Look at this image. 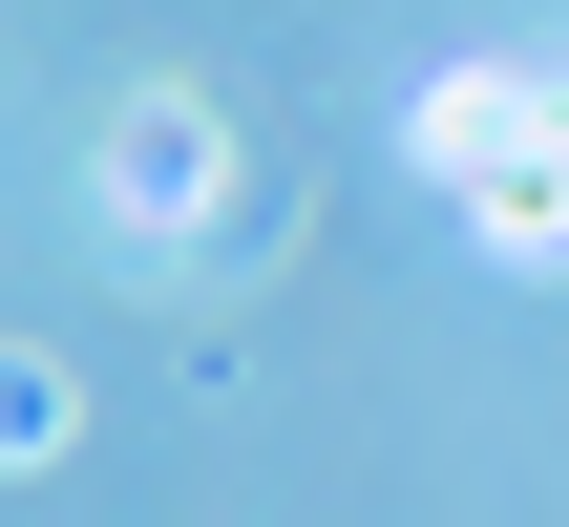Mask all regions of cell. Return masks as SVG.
Segmentation results:
<instances>
[{"mask_svg":"<svg viewBox=\"0 0 569 527\" xmlns=\"http://www.w3.org/2000/svg\"><path fill=\"white\" fill-rule=\"evenodd\" d=\"M21 444H63V359H0V465Z\"/></svg>","mask_w":569,"mask_h":527,"instance_id":"277c9868","label":"cell"},{"mask_svg":"<svg viewBox=\"0 0 569 527\" xmlns=\"http://www.w3.org/2000/svg\"><path fill=\"white\" fill-rule=\"evenodd\" d=\"M549 148H569V63H549Z\"/></svg>","mask_w":569,"mask_h":527,"instance_id":"5b68a950","label":"cell"},{"mask_svg":"<svg viewBox=\"0 0 569 527\" xmlns=\"http://www.w3.org/2000/svg\"><path fill=\"white\" fill-rule=\"evenodd\" d=\"M465 232H486L507 275H569V148H528V169H486V190H465Z\"/></svg>","mask_w":569,"mask_h":527,"instance_id":"3957f363","label":"cell"},{"mask_svg":"<svg viewBox=\"0 0 569 527\" xmlns=\"http://www.w3.org/2000/svg\"><path fill=\"white\" fill-rule=\"evenodd\" d=\"M549 148V63H443L422 106H401V169L422 190H486V169H528Z\"/></svg>","mask_w":569,"mask_h":527,"instance_id":"6da1fadb","label":"cell"},{"mask_svg":"<svg viewBox=\"0 0 569 527\" xmlns=\"http://www.w3.org/2000/svg\"><path fill=\"white\" fill-rule=\"evenodd\" d=\"M106 211L169 253V232L211 211V127H190V106H127V127H106Z\"/></svg>","mask_w":569,"mask_h":527,"instance_id":"7a4b0ae2","label":"cell"}]
</instances>
